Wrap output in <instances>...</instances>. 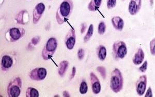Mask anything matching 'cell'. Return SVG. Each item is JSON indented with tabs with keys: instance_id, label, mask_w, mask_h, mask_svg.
Segmentation results:
<instances>
[{
	"instance_id": "cell-1",
	"label": "cell",
	"mask_w": 155,
	"mask_h": 97,
	"mask_svg": "<svg viewBox=\"0 0 155 97\" xmlns=\"http://www.w3.org/2000/svg\"><path fill=\"white\" fill-rule=\"evenodd\" d=\"M73 7L71 0H64L61 3L56 14V19L59 24H62L69 18Z\"/></svg>"
},
{
	"instance_id": "cell-2",
	"label": "cell",
	"mask_w": 155,
	"mask_h": 97,
	"mask_svg": "<svg viewBox=\"0 0 155 97\" xmlns=\"http://www.w3.org/2000/svg\"><path fill=\"white\" fill-rule=\"evenodd\" d=\"M124 80L122 73L118 69L113 70L111 74L110 87L114 93H118L122 90L123 87Z\"/></svg>"
},
{
	"instance_id": "cell-3",
	"label": "cell",
	"mask_w": 155,
	"mask_h": 97,
	"mask_svg": "<svg viewBox=\"0 0 155 97\" xmlns=\"http://www.w3.org/2000/svg\"><path fill=\"white\" fill-rule=\"evenodd\" d=\"M57 47V39L51 37L47 42L42 51V57L44 60H48L55 53Z\"/></svg>"
},
{
	"instance_id": "cell-4",
	"label": "cell",
	"mask_w": 155,
	"mask_h": 97,
	"mask_svg": "<svg viewBox=\"0 0 155 97\" xmlns=\"http://www.w3.org/2000/svg\"><path fill=\"white\" fill-rule=\"evenodd\" d=\"M22 81L19 77L11 80L7 87V94L9 97H18L21 93Z\"/></svg>"
},
{
	"instance_id": "cell-5",
	"label": "cell",
	"mask_w": 155,
	"mask_h": 97,
	"mask_svg": "<svg viewBox=\"0 0 155 97\" xmlns=\"http://www.w3.org/2000/svg\"><path fill=\"white\" fill-rule=\"evenodd\" d=\"M112 50L113 57L116 60L124 58L127 53V48L123 41H115L113 43Z\"/></svg>"
},
{
	"instance_id": "cell-6",
	"label": "cell",
	"mask_w": 155,
	"mask_h": 97,
	"mask_svg": "<svg viewBox=\"0 0 155 97\" xmlns=\"http://www.w3.org/2000/svg\"><path fill=\"white\" fill-rule=\"evenodd\" d=\"M25 34V30L22 28L13 27L9 29L5 37L8 41L15 42L21 38Z\"/></svg>"
},
{
	"instance_id": "cell-7",
	"label": "cell",
	"mask_w": 155,
	"mask_h": 97,
	"mask_svg": "<svg viewBox=\"0 0 155 97\" xmlns=\"http://www.w3.org/2000/svg\"><path fill=\"white\" fill-rule=\"evenodd\" d=\"M46 75V69L42 67L35 68L29 73V78L31 80L37 81L44 80Z\"/></svg>"
},
{
	"instance_id": "cell-8",
	"label": "cell",
	"mask_w": 155,
	"mask_h": 97,
	"mask_svg": "<svg viewBox=\"0 0 155 97\" xmlns=\"http://www.w3.org/2000/svg\"><path fill=\"white\" fill-rule=\"evenodd\" d=\"M45 10V6L42 3H40L35 6L33 11V21L34 23L36 24L39 21Z\"/></svg>"
},
{
	"instance_id": "cell-9",
	"label": "cell",
	"mask_w": 155,
	"mask_h": 97,
	"mask_svg": "<svg viewBox=\"0 0 155 97\" xmlns=\"http://www.w3.org/2000/svg\"><path fill=\"white\" fill-rule=\"evenodd\" d=\"M65 42L68 49L72 50L73 49L75 43V33L74 29H70L65 37Z\"/></svg>"
},
{
	"instance_id": "cell-10",
	"label": "cell",
	"mask_w": 155,
	"mask_h": 97,
	"mask_svg": "<svg viewBox=\"0 0 155 97\" xmlns=\"http://www.w3.org/2000/svg\"><path fill=\"white\" fill-rule=\"evenodd\" d=\"M147 85V78L146 75L140 76L136 84L137 93L139 96H142L145 91Z\"/></svg>"
},
{
	"instance_id": "cell-11",
	"label": "cell",
	"mask_w": 155,
	"mask_h": 97,
	"mask_svg": "<svg viewBox=\"0 0 155 97\" xmlns=\"http://www.w3.org/2000/svg\"><path fill=\"white\" fill-rule=\"evenodd\" d=\"M90 80L92 84L93 92L94 94H98L101 91L100 83L96 75L93 72L90 73Z\"/></svg>"
},
{
	"instance_id": "cell-12",
	"label": "cell",
	"mask_w": 155,
	"mask_h": 97,
	"mask_svg": "<svg viewBox=\"0 0 155 97\" xmlns=\"http://www.w3.org/2000/svg\"><path fill=\"white\" fill-rule=\"evenodd\" d=\"M142 4V0H131L128 10L131 15H135L140 10Z\"/></svg>"
},
{
	"instance_id": "cell-13",
	"label": "cell",
	"mask_w": 155,
	"mask_h": 97,
	"mask_svg": "<svg viewBox=\"0 0 155 97\" xmlns=\"http://www.w3.org/2000/svg\"><path fill=\"white\" fill-rule=\"evenodd\" d=\"M13 58L9 55L3 56L1 60V69L3 71H6L13 66Z\"/></svg>"
},
{
	"instance_id": "cell-14",
	"label": "cell",
	"mask_w": 155,
	"mask_h": 97,
	"mask_svg": "<svg viewBox=\"0 0 155 97\" xmlns=\"http://www.w3.org/2000/svg\"><path fill=\"white\" fill-rule=\"evenodd\" d=\"M145 54L143 50L139 48L133 58V63L136 65H138L142 63L144 59Z\"/></svg>"
},
{
	"instance_id": "cell-15",
	"label": "cell",
	"mask_w": 155,
	"mask_h": 97,
	"mask_svg": "<svg viewBox=\"0 0 155 97\" xmlns=\"http://www.w3.org/2000/svg\"><path fill=\"white\" fill-rule=\"evenodd\" d=\"M112 23L113 27L118 31H122L124 26V20L120 17H114L112 19Z\"/></svg>"
},
{
	"instance_id": "cell-16",
	"label": "cell",
	"mask_w": 155,
	"mask_h": 97,
	"mask_svg": "<svg viewBox=\"0 0 155 97\" xmlns=\"http://www.w3.org/2000/svg\"><path fill=\"white\" fill-rule=\"evenodd\" d=\"M69 65V63L66 60L61 62L59 64V74L60 76L63 77L65 75Z\"/></svg>"
},
{
	"instance_id": "cell-17",
	"label": "cell",
	"mask_w": 155,
	"mask_h": 97,
	"mask_svg": "<svg viewBox=\"0 0 155 97\" xmlns=\"http://www.w3.org/2000/svg\"><path fill=\"white\" fill-rule=\"evenodd\" d=\"M97 53L99 59L101 61H103L107 56V50L105 46L99 45L97 50Z\"/></svg>"
},
{
	"instance_id": "cell-18",
	"label": "cell",
	"mask_w": 155,
	"mask_h": 97,
	"mask_svg": "<svg viewBox=\"0 0 155 97\" xmlns=\"http://www.w3.org/2000/svg\"><path fill=\"white\" fill-rule=\"evenodd\" d=\"M101 2L102 0H92L88 4V10L91 11H96L100 7Z\"/></svg>"
},
{
	"instance_id": "cell-19",
	"label": "cell",
	"mask_w": 155,
	"mask_h": 97,
	"mask_svg": "<svg viewBox=\"0 0 155 97\" xmlns=\"http://www.w3.org/2000/svg\"><path fill=\"white\" fill-rule=\"evenodd\" d=\"M26 97H38L39 93L36 89L33 87H29L26 91Z\"/></svg>"
},
{
	"instance_id": "cell-20",
	"label": "cell",
	"mask_w": 155,
	"mask_h": 97,
	"mask_svg": "<svg viewBox=\"0 0 155 97\" xmlns=\"http://www.w3.org/2000/svg\"><path fill=\"white\" fill-rule=\"evenodd\" d=\"M93 31H94V27H93V25L92 24L90 25V26L89 27L87 34L84 37V42H88L90 39L91 37L92 36L93 34Z\"/></svg>"
},
{
	"instance_id": "cell-21",
	"label": "cell",
	"mask_w": 155,
	"mask_h": 97,
	"mask_svg": "<svg viewBox=\"0 0 155 97\" xmlns=\"http://www.w3.org/2000/svg\"><path fill=\"white\" fill-rule=\"evenodd\" d=\"M88 87L87 83L86 82L83 81L80 85V93L83 95L85 94L88 91Z\"/></svg>"
},
{
	"instance_id": "cell-22",
	"label": "cell",
	"mask_w": 155,
	"mask_h": 97,
	"mask_svg": "<svg viewBox=\"0 0 155 97\" xmlns=\"http://www.w3.org/2000/svg\"><path fill=\"white\" fill-rule=\"evenodd\" d=\"M105 29H106V26L105 24V23L103 22H101L98 26V33L100 35H103L104 33H105Z\"/></svg>"
},
{
	"instance_id": "cell-23",
	"label": "cell",
	"mask_w": 155,
	"mask_h": 97,
	"mask_svg": "<svg viewBox=\"0 0 155 97\" xmlns=\"http://www.w3.org/2000/svg\"><path fill=\"white\" fill-rule=\"evenodd\" d=\"M97 70L100 73L101 75L103 78L105 79L106 77V70L105 67H103V66H100L97 68Z\"/></svg>"
},
{
	"instance_id": "cell-24",
	"label": "cell",
	"mask_w": 155,
	"mask_h": 97,
	"mask_svg": "<svg viewBox=\"0 0 155 97\" xmlns=\"http://www.w3.org/2000/svg\"><path fill=\"white\" fill-rule=\"evenodd\" d=\"M107 7L109 9L115 7L116 4V0H107Z\"/></svg>"
},
{
	"instance_id": "cell-25",
	"label": "cell",
	"mask_w": 155,
	"mask_h": 97,
	"mask_svg": "<svg viewBox=\"0 0 155 97\" xmlns=\"http://www.w3.org/2000/svg\"><path fill=\"white\" fill-rule=\"evenodd\" d=\"M155 39H153L151 41V43H150V49H151V54L153 55H155Z\"/></svg>"
},
{
	"instance_id": "cell-26",
	"label": "cell",
	"mask_w": 155,
	"mask_h": 97,
	"mask_svg": "<svg viewBox=\"0 0 155 97\" xmlns=\"http://www.w3.org/2000/svg\"><path fill=\"white\" fill-rule=\"evenodd\" d=\"M84 56V50L82 49H80L78 52V57L79 59L81 60L83 58Z\"/></svg>"
},
{
	"instance_id": "cell-27",
	"label": "cell",
	"mask_w": 155,
	"mask_h": 97,
	"mask_svg": "<svg viewBox=\"0 0 155 97\" xmlns=\"http://www.w3.org/2000/svg\"><path fill=\"white\" fill-rule=\"evenodd\" d=\"M147 62L145 61L144 63V64H143L142 66L140 68H139V69L140 70L141 72H144L145 71L147 70Z\"/></svg>"
},
{
	"instance_id": "cell-28",
	"label": "cell",
	"mask_w": 155,
	"mask_h": 97,
	"mask_svg": "<svg viewBox=\"0 0 155 97\" xmlns=\"http://www.w3.org/2000/svg\"><path fill=\"white\" fill-rule=\"evenodd\" d=\"M145 97H153V93H152V91H151V87H149L147 91L146 95L145 96Z\"/></svg>"
},
{
	"instance_id": "cell-29",
	"label": "cell",
	"mask_w": 155,
	"mask_h": 97,
	"mask_svg": "<svg viewBox=\"0 0 155 97\" xmlns=\"http://www.w3.org/2000/svg\"><path fill=\"white\" fill-rule=\"evenodd\" d=\"M86 28V24L85 23H83L81 24V33L83 34L84 33L85 31V29Z\"/></svg>"
},
{
	"instance_id": "cell-30",
	"label": "cell",
	"mask_w": 155,
	"mask_h": 97,
	"mask_svg": "<svg viewBox=\"0 0 155 97\" xmlns=\"http://www.w3.org/2000/svg\"><path fill=\"white\" fill-rule=\"evenodd\" d=\"M39 40H40V38H39V37H34L33 39V40H32V42H33V43H34V45H36V44H37L38 42H39Z\"/></svg>"
},
{
	"instance_id": "cell-31",
	"label": "cell",
	"mask_w": 155,
	"mask_h": 97,
	"mask_svg": "<svg viewBox=\"0 0 155 97\" xmlns=\"http://www.w3.org/2000/svg\"><path fill=\"white\" fill-rule=\"evenodd\" d=\"M75 71H76V69L75 67H73L72 68V73H71V77H70V79H72L74 78V76L75 75Z\"/></svg>"
},
{
	"instance_id": "cell-32",
	"label": "cell",
	"mask_w": 155,
	"mask_h": 97,
	"mask_svg": "<svg viewBox=\"0 0 155 97\" xmlns=\"http://www.w3.org/2000/svg\"><path fill=\"white\" fill-rule=\"evenodd\" d=\"M63 95L64 97H70L69 93L67 91H64L63 93Z\"/></svg>"
}]
</instances>
